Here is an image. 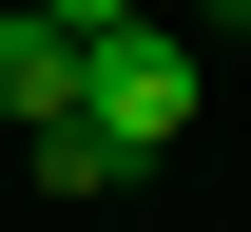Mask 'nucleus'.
<instances>
[{
  "label": "nucleus",
  "mask_w": 251,
  "mask_h": 232,
  "mask_svg": "<svg viewBox=\"0 0 251 232\" xmlns=\"http://www.w3.org/2000/svg\"><path fill=\"white\" fill-rule=\"evenodd\" d=\"M20 174H39V194H58V213H97V194H116V174H135V155H116V135L77 116V135H20Z\"/></svg>",
  "instance_id": "nucleus-3"
},
{
  "label": "nucleus",
  "mask_w": 251,
  "mask_h": 232,
  "mask_svg": "<svg viewBox=\"0 0 251 232\" xmlns=\"http://www.w3.org/2000/svg\"><path fill=\"white\" fill-rule=\"evenodd\" d=\"M97 135L116 155H174L193 135V39L174 20H97Z\"/></svg>",
  "instance_id": "nucleus-1"
},
{
  "label": "nucleus",
  "mask_w": 251,
  "mask_h": 232,
  "mask_svg": "<svg viewBox=\"0 0 251 232\" xmlns=\"http://www.w3.org/2000/svg\"><path fill=\"white\" fill-rule=\"evenodd\" d=\"M0 116H20V135H77L97 116V20H77V0L0 20Z\"/></svg>",
  "instance_id": "nucleus-2"
}]
</instances>
